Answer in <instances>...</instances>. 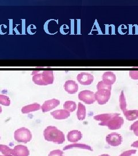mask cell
I'll use <instances>...</instances> for the list:
<instances>
[{
    "label": "cell",
    "instance_id": "obj_5",
    "mask_svg": "<svg viewBox=\"0 0 138 156\" xmlns=\"http://www.w3.org/2000/svg\"><path fill=\"white\" fill-rule=\"evenodd\" d=\"M111 95V90L108 89H100L95 93L96 101L99 105H104L109 100Z\"/></svg>",
    "mask_w": 138,
    "mask_h": 156
},
{
    "label": "cell",
    "instance_id": "obj_6",
    "mask_svg": "<svg viewBox=\"0 0 138 156\" xmlns=\"http://www.w3.org/2000/svg\"><path fill=\"white\" fill-rule=\"evenodd\" d=\"M78 98L81 101L88 105L93 104L96 101L95 93L90 90H83L78 94Z\"/></svg>",
    "mask_w": 138,
    "mask_h": 156
},
{
    "label": "cell",
    "instance_id": "obj_9",
    "mask_svg": "<svg viewBox=\"0 0 138 156\" xmlns=\"http://www.w3.org/2000/svg\"><path fill=\"white\" fill-rule=\"evenodd\" d=\"M60 104V101L53 98L51 100L45 101L43 104L41 106V109L43 112H47L51 110H52L55 108H56Z\"/></svg>",
    "mask_w": 138,
    "mask_h": 156
},
{
    "label": "cell",
    "instance_id": "obj_13",
    "mask_svg": "<svg viewBox=\"0 0 138 156\" xmlns=\"http://www.w3.org/2000/svg\"><path fill=\"white\" fill-rule=\"evenodd\" d=\"M51 115L56 120H65L70 117V113L65 109H58L51 112Z\"/></svg>",
    "mask_w": 138,
    "mask_h": 156
},
{
    "label": "cell",
    "instance_id": "obj_33",
    "mask_svg": "<svg viewBox=\"0 0 138 156\" xmlns=\"http://www.w3.org/2000/svg\"><path fill=\"white\" fill-rule=\"evenodd\" d=\"M4 156V155H3V156Z\"/></svg>",
    "mask_w": 138,
    "mask_h": 156
},
{
    "label": "cell",
    "instance_id": "obj_8",
    "mask_svg": "<svg viewBox=\"0 0 138 156\" xmlns=\"http://www.w3.org/2000/svg\"><path fill=\"white\" fill-rule=\"evenodd\" d=\"M78 82L83 86H88L93 83L94 76L89 73H81L77 76Z\"/></svg>",
    "mask_w": 138,
    "mask_h": 156
},
{
    "label": "cell",
    "instance_id": "obj_11",
    "mask_svg": "<svg viewBox=\"0 0 138 156\" xmlns=\"http://www.w3.org/2000/svg\"><path fill=\"white\" fill-rule=\"evenodd\" d=\"M13 151L14 156H29V149L24 145H16L13 149Z\"/></svg>",
    "mask_w": 138,
    "mask_h": 156
},
{
    "label": "cell",
    "instance_id": "obj_28",
    "mask_svg": "<svg viewBox=\"0 0 138 156\" xmlns=\"http://www.w3.org/2000/svg\"><path fill=\"white\" fill-rule=\"evenodd\" d=\"M130 76L132 79L133 80H138V71H130Z\"/></svg>",
    "mask_w": 138,
    "mask_h": 156
},
{
    "label": "cell",
    "instance_id": "obj_32",
    "mask_svg": "<svg viewBox=\"0 0 138 156\" xmlns=\"http://www.w3.org/2000/svg\"><path fill=\"white\" fill-rule=\"evenodd\" d=\"M0 140H1V136H0Z\"/></svg>",
    "mask_w": 138,
    "mask_h": 156
},
{
    "label": "cell",
    "instance_id": "obj_12",
    "mask_svg": "<svg viewBox=\"0 0 138 156\" xmlns=\"http://www.w3.org/2000/svg\"><path fill=\"white\" fill-rule=\"evenodd\" d=\"M116 77L115 74L112 71H106L103 75V82L108 86H110L116 82Z\"/></svg>",
    "mask_w": 138,
    "mask_h": 156
},
{
    "label": "cell",
    "instance_id": "obj_25",
    "mask_svg": "<svg viewBox=\"0 0 138 156\" xmlns=\"http://www.w3.org/2000/svg\"><path fill=\"white\" fill-rule=\"evenodd\" d=\"M130 130L133 131V134L138 136V120L134 122L130 126Z\"/></svg>",
    "mask_w": 138,
    "mask_h": 156
},
{
    "label": "cell",
    "instance_id": "obj_23",
    "mask_svg": "<svg viewBox=\"0 0 138 156\" xmlns=\"http://www.w3.org/2000/svg\"><path fill=\"white\" fill-rule=\"evenodd\" d=\"M0 104L4 106H9L11 105V100L9 97L6 95L0 94Z\"/></svg>",
    "mask_w": 138,
    "mask_h": 156
},
{
    "label": "cell",
    "instance_id": "obj_31",
    "mask_svg": "<svg viewBox=\"0 0 138 156\" xmlns=\"http://www.w3.org/2000/svg\"><path fill=\"white\" fill-rule=\"evenodd\" d=\"M2 107L0 106V114L2 113Z\"/></svg>",
    "mask_w": 138,
    "mask_h": 156
},
{
    "label": "cell",
    "instance_id": "obj_1",
    "mask_svg": "<svg viewBox=\"0 0 138 156\" xmlns=\"http://www.w3.org/2000/svg\"><path fill=\"white\" fill-rule=\"evenodd\" d=\"M43 135L45 140L55 144H63L65 141V134L55 126L47 127L44 130Z\"/></svg>",
    "mask_w": 138,
    "mask_h": 156
},
{
    "label": "cell",
    "instance_id": "obj_21",
    "mask_svg": "<svg viewBox=\"0 0 138 156\" xmlns=\"http://www.w3.org/2000/svg\"><path fill=\"white\" fill-rule=\"evenodd\" d=\"M0 152L5 156H13V149L5 145H0Z\"/></svg>",
    "mask_w": 138,
    "mask_h": 156
},
{
    "label": "cell",
    "instance_id": "obj_15",
    "mask_svg": "<svg viewBox=\"0 0 138 156\" xmlns=\"http://www.w3.org/2000/svg\"><path fill=\"white\" fill-rule=\"evenodd\" d=\"M41 108L40 105L38 103H33L27 106H24L22 108V112L24 114H27L31 112L38 111Z\"/></svg>",
    "mask_w": 138,
    "mask_h": 156
},
{
    "label": "cell",
    "instance_id": "obj_22",
    "mask_svg": "<svg viewBox=\"0 0 138 156\" xmlns=\"http://www.w3.org/2000/svg\"><path fill=\"white\" fill-rule=\"evenodd\" d=\"M115 113H104V114H100L99 115H96L94 116V119L96 121H99L100 122H104L109 117L113 116Z\"/></svg>",
    "mask_w": 138,
    "mask_h": 156
},
{
    "label": "cell",
    "instance_id": "obj_17",
    "mask_svg": "<svg viewBox=\"0 0 138 156\" xmlns=\"http://www.w3.org/2000/svg\"><path fill=\"white\" fill-rule=\"evenodd\" d=\"M77 116L78 119L80 121L85 120L86 117V107L81 102L78 103Z\"/></svg>",
    "mask_w": 138,
    "mask_h": 156
},
{
    "label": "cell",
    "instance_id": "obj_7",
    "mask_svg": "<svg viewBox=\"0 0 138 156\" xmlns=\"http://www.w3.org/2000/svg\"><path fill=\"white\" fill-rule=\"evenodd\" d=\"M106 141L111 146L117 147L122 144L123 138L121 135L116 133H112L106 136Z\"/></svg>",
    "mask_w": 138,
    "mask_h": 156
},
{
    "label": "cell",
    "instance_id": "obj_24",
    "mask_svg": "<svg viewBox=\"0 0 138 156\" xmlns=\"http://www.w3.org/2000/svg\"><path fill=\"white\" fill-rule=\"evenodd\" d=\"M97 90L100 89H108L111 90H112V86L106 85L105 84L103 83V81H100L97 85Z\"/></svg>",
    "mask_w": 138,
    "mask_h": 156
},
{
    "label": "cell",
    "instance_id": "obj_3",
    "mask_svg": "<svg viewBox=\"0 0 138 156\" xmlns=\"http://www.w3.org/2000/svg\"><path fill=\"white\" fill-rule=\"evenodd\" d=\"M124 124V119L120 116L119 113H115V115L108 119L104 122H100L99 126H107L110 130H116L121 128Z\"/></svg>",
    "mask_w": 138,
    "mask_h": 156
},
{
    "label": "cell",
    "instance_id": "obj_26",
    "mask_svg": "<svg viewBox=\"0 0 138 156\" xmlns=\"http://www.w3.org/2000/svg\"><path fill=\"white\" fill-rule=\"evenodd\" d=\"M48 156H65L63 155V151L57 149V150H54V151H50V153L49 154Z\"/></svg>",
    "mask_w": 138,
    "mask_h": 156
},
{
    "label": "cell",
    "instance_id": "obj_20",
    "mask_svg": "<svg viewBox=\"0 0 138 156\" xmlns=\"http://www.w3.org/2000/svg\"><path fill=\"white\" fill-rule=\"evenodd\" d=\"M77 108L76 103L72 101H67L63 104L64 109L70 112H73Z\"/></svg>",
    "mask_w": 138,
    "mask_h": 156
},
{
    "label": "cell",
    "instance_id": "obj_10",
    "mask_svg": "<svg viewBox=\"0 0 138 156\" xmlns=\"http://www.w3.org/2000/svg\"><path fill=\"white\" fill-rule=\"evenodd\" d=\"M64 88L67 93L73 94H76L78 90V84L72 80H67L64 84Z\"/></svg>",
    "mask_w": 138,
    "mask_h": 156
},
{
    "label": "cell",
    "instance_id": "obj_16",
    "mask_svg": "<svg viewBox=\"0 0 138 156\" xmlns=\"http://www.w3.org/2000/svg\"><path fill=\"white\" fill-rule=\"evenodd\" d=\"M72 149H86L91 151H93L92 147L89 145L82 144H76V143H74V144L67 145L63 148V151H67Z\"/></svg>",
    "mask_w": 138,
    "mask_h": 156
},
{
    "label": "cell",
    "instance_id": "obj_19",
    "mask_svg": "<svg viewBox=\"0 0 138 156\" xmlns=\"http://www.w3.org/2000/svg\"><path fill=\"white\" fill-rule=\"evenodd\" d=\"M124 115L127 120L133 121L138 118V110H127Z\"/></svg>",
    "mask_w": 138,
    "mask_h": 156
},
{
    "label": "cell",
    "instance_id": "obj_27",
    "mask_svg": "<svg viewBox=\"0 0 138 156\" xmlns=\"http://www.w3.org/2000/svg\"><path fill=\"white\" fill-rule=\"evenodd\" d=\"M136 153V150H128L123 152L119 156H131Z\"/></svg>",
    "mask_w": 138,
    "mask_h": 156
},
{
    "label": "cell",
    "instance_id": "obj_2",
    "mask_svg": "<svg viewBox=\"0 0 138 156\" xmlns=\"http://www.w3.org/2000/svg\"><path fill=\"white\" fill-rule=\"evenodd\" d=\"M54 74L52 71H44L42 73L33 75L32 80L34 83L39 86H47L53 83Z\"/></svg>",
    "mask_w": 138,
    "mask_h": 156
},
{
    "label": "cell",
    "instance_id": "obj_30",
    "mask_svg": "<svg viewBox=\"0 0 138 156\" xmlns=\"http://www.w3.org/2000/svg\"><path fill=\"white\" fill-rule=\"evenodd\" d=\"M99 156H110L109 154H101V155H99Z\"/></svg>",
    "mask_w": 138,
    "mask_h": 156
},
{
    "label": "cell",
    "instance_id": "obj_29",
    "mask_svg": "<svg viewBox=\"0 0 138 156\" xmlns=\"http://www.w3.org/2000/svg\"><path fill=\"white\" fill-rule=\"evenodd\" d=\"M131 146L133 147H137V148H138V140H136V141L133 142V144H131Z\"/></svg>",
    "mask_w": 138,
    "mask_h": 156
},
{
    "label": "cell",
    "instance_id": "obj_4",
    "mask_svg": "<svg viewBox=\"0 0 138 156\" xmlns=\"http://www.w3.org/2000/svg\"><path fill=\"white\" fill-rule=\"evenodd\" d=\"M14 138L19 143L27 144L32 140V135L29 129L25 127H22L15 131Z\"/></svg>",
    "mask_w": 138,
    "mask_h": 156
},
{
    "label": "cell",
    "instance_id": "obj_18",
    "mask_svg": "<svg viewBox=\"0 0 138 156\" xmlns=\"http://www.w3.org/2000/svg\"><path fill=\"white\" fill-rule=\"evenodd\" d=\"M119 102H120V107L124 115L127 111V102L126 100V96L124 93V91H122L121 94L119 97Z\"/></svg>",
    "mask_w": 138,
    "mask_h": 156
},
{
    "label": "cell",
    "instance_id": "obj_14",
    "mask_svg": "<svg viewBox=\"0 0 138 156\" xmlns=\"http://www.w3.org/2000/svg\"><path fill=\"white\" fill-rule=\"evenodd\" d=\"M67 138L69 142L76 143L82 139V134L78 130H72L67 134Z\"/></svg>",
    "mask_w": 138,
    "mask_h": 156
}]
</instances>
